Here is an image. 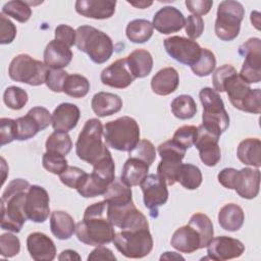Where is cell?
Wrapping results in <instances>:
<instances>
[{
	"label": "cell",
	"instance_id": "26",
	"mask_svg": "<svg viewBox=\"0 0 261 261\" xmlns=\"http://www.w3.org/2000/svg\"><path fill=\"white\" fill-rule=\"evenodd\" d=\"M91 107L97 116L106 117L121 110L122 100L116 94L109 92H98L92 98Z\"/></svg>",
	"mask_w": 261,
	"mask_h": 261
},
{
	"label": "cell",
	"instance_id": "63",
	"mask_svg": "<svg viewBox=\"0 0 261 261\" xmlns=\"http://www.w3.org/2000/svg\"><path fill=\"white\" fill-rule=\"evenodd\" d=\"M163 259H166V260H170V259H181L184 260L185 258L174 252H165L164 254L161 255L160 257V260H163Z\"/></svg>",
	"mask_w": 261,
	"mask_h": 261
},
{
	"label": "cell",
	"instance_id": "7",
	"mask_svg": "<svg viewBox=\"0 0 261 261\" xmlns=\"http://www.w3.org/2000/svg\"><path fill=\"white\" fill-rule=\"evenodd\" d=\"M199 98L203 106L202 124L221 136L229 126V116L220 95L214 89L205 87L201 89Z\"/></svg>",
	"mask_w": 261,
	"mask_h": 261
},
{
	"label": "cell",
	"instance_id": "35",
	"mask_svg": "<svg viewBox=\"0 0 261 261\" xmlns=\"http://www.w3.org/2000/svg\"><path fill=\"white\" fill-rule=\"evenodd\" d=\"M153 25L147 19H134L129 21L125 29L127 39L136 44H142L150 40L153 35Z\"/></svg>",
	"mask_w": 261,
	"mask_h": 261
},
{
	"label": "cell",
	"instance_id": "37",
	"mask_svg": "<svg viewBox=\"0 0 261 261\" xmlns=\"http://www.w3.org/2000/svg\"><path fill=\"white\" fill-rule=\"evenodd\" d=\"M188 224L198 231L201 239V249L206 248L213 239L214 233L213 224L210 218L204 213H195L191 216Z\"/></svg>",
	"mask_w": 261,
	"mask_h": 261
},
{
	"label": "cell",
	"instance_id": "32",
	"mask_svg": "<svg viewBox=\"0 0 261 261\" xmlns=\"http://www.w3.org/2000/svg\"><path fill=\"white\" fill-rule=\"evenodd\" d=\"M127 65L136 79L147 76L153 68V57L145 49H136L126 57Z\"/></svg>",
	"mask_w": 261,
	"mask_h": 261
},
{
	"label": "cell",
	"instance_id": "55",
	"mask_svg": "<svg viewBox=\"0 0 261 261\" xmlns=\"http://www.w3.org/2000/svg\"><path fill=\"white\" fill-rule=\"evenodd\" d=\"M185 31L189 39L196 40L204 32V20L201 16L191 14L186 18Z\"/></svg>",
	"mask_w": 261,
	"mask_h": 261
},
{
	"label": "cell",
	"instance_id": "39",
	"mask_svg": "<svg viewBox=\"0 0 261 261\" xmlns=\"http://www.w3.org/2000/svg\"><path fill=\"white\" fill-rule=\"evenodd\" d=\"M90 91V82L88 79L79 73L68 74L64 87L63 93L72 98H83Z\"/></svg>",
	"mask_w": 261,
	"mask_h": 261
},
{
	"label": "cell",
	"instance_id": "34",
	"mask_svg": "<svg viewBox=\"0 0 261 261\" xmlns=\"http://www.w3.org/2000/svg\"><path fill=\"white\" fill-rule=\"evenodd\" d=\"M108 184L98 177L93 172L86 173L79 184L76 191L84 198H94L97 196H103L108 188Z\"/></svg>",
	"mask_w": 261,
	"mask_h": 261
},
{
	"label": "cell",
	"instance_id": "48",
	"mask_svg": "<svg viewBox=\"0 0 261 261\" xmlns=\"http://www.w3.org/2000/svg\"><path fill=\"white\" fill-rule=\"evenodd\" d=\"M20 251L19 239L10 232L0 236V254L4 258H10L17 255Z\"/></svg>",
	"mask_w": 261,
	"mask_h": 261
},
{
	"label": "cell",
	"instance_id": "4",
	"mask_svg": "<svg viewBox=\"0 0 261 261\" xmlns=\"http://www.w3.org/2000/svg\"><path fill=\"white\" fill-rule=\"evenodd\" d=\"M103 136L107 146L122 152H130L140 141V126L129 116L118 117L103 126Z\"/></svg>",
	"mask_w": 261,
	"mask_h": 261
},
{
	"label": "cell",
	"instance_id": "14",
	"mask_svg": "<svg viewBox=\"0 0 261 261\" xmlns=\"http://www.w3.org/2000/svg\"><path fill=\"white\" fill-rule=\"evenodd\" d=\"M164 48L167 54L177 62L192 66L200 58L202 48L194 40L172 36L164 40Z\"/></svg>",
	"mask_w": 261,
	"mask_h": 261
},
{
	"label": "cell",
	"instance_id": "15",
	"mask_svg": "<svg viewBox=\"0 0 261 261\" xmlns=\"http://www.w3.org/2000/svg\"><path fill=\"white\" fill-rule=\"evenodd\" d=\"M50 199L48 192L41 186L33 185L29 188L25 196L24 211L28 219L43 223L50 214Z\"/></svg>",
	"mask_w": 261,
	"mask_h": 261
},
{
	"label": "cell",
	"instance_id": "33",
	"mask_svg": "<svg viewBox=\"0 0 261 261\" xmlns=\"http://www.w3.org/2000/svg\"><path fill=\"white\" fill-rule=\"evenodd\" d=\"M103 197L109 205H122L133 202L130 187L125 185L120 178H115L108 186Z\"/></svg>",
	"mask_w": 261,
	"mask_h": 261
},
{
	"label": "cell",
	"instance_id": "31",
	"mask_svg": "<svg viewBox=\"0 0 261 261\" xmlns=\"http://www.w3.org/2000/svg\"><path fill=\"white\" fill-rule=\"evenodd\" d=\"M239 160L245 165L256 168L261 166V142L257 138H247L243 140L237 149Z\"/></svg>",
	"mask_w": 261,
	"mask_h": 261
},
{
	"label": "cell",
	"instance_id": "62",
	"mask_svg": "<svg viewBox=\"0 0 261 261\" xmlns=\"http://www.w3.org/2000/svg\"><path fill=\"white\" fill-rule=\"evenodd\" d=\"M127 3L140 9H145L153 4L152 1H127Z\"/></svg>",
	"mask_w": 261,
	"mask_h": 261
},
{
	"label": "cell",
	"instance_id": "51",
	"mask_svg": "<svg viewBox=\"0 0 261 261\" xmlns=\"http://www.w3.org/2000/svg\"><path fill=\"white\" fill-rule=\"evenodd\" d=\"M86 171L76 166H67V168L59 174V178L63 185L70 189L77 188L82 178L86 175Z\"/></svg>",
	"mask_w": 261,
	"mask_h": 261
},
{
	"label": "cell",
	"instance_id": "11",
	"mask_svg": "<svg viewBox=\"0 0 261 261\" xmlns=\"http://www.w3.org/2000/svg\"><path fill=\"white\" fill-rule=\"evenodd\" d=\"M107 215L113 226L121 230L149 228V222L146 216L136 208L134 202L122 205L107 204Z\"/></svg>",
	"mask_w": 261,
	"mask_h": 261
},
{
	"label": "cell",
	"instance_id": "27",
	"mask_svg": "<svg viewBox=\"0 0 261 261\" xmlns=\"http://www.w3.org/2000/svg\"><path fill=\"white\" fill-rule=\"evenodd\" d=\"M179 84L178 72L173 67H164L157 71L151 80L152 91L159 96H167L173 93Z\"/></svg>",
	"mask_w": 261,
	"mask_h": 261
},
{
	"label": "cell",
	"instance_id": "52",
	"mask_svg": "<svg viewBox=\"0 0 261 261\" xmlns=\"http://www.w3.org/2000/svg\"><path fill=\"white\" fill-rule=\"evenodd\" d=\"M68 73L63 69H50L46 79V86L55 93L63 92V87Z\"/></svg>",
	"mask_w": 261,
	"mask_h": 261
},
{
	"label": "cell",
	"instance_id": "12",
	"mask_svg": "<svg viewBox=\"0 0 261 261\" xmlns=\"http://www.w3.org/2000/svg\"><path fill=\"white\" fill-rule=\"evenodd\" d=\"M239 54L245 58L239 75L249 85L261 80V40L250 38L239 48Z\"/></svg>",
	"mask_w": 261,
	"mask_h": 261
},
{
	"label": "cell",
	"instance_id": "25",
	"mask_svg": "<svg viewBox=\"0 0 261 261\" xmlns=\"http://www.w3.org/2000/svg\"><path fill=\"white\" fill-rule=\"evenodd\" d=\"M171 246L180 253L191 254L201 249V239L198 231L190 224L177 228L170 240Z\"/></svg>",
	"mask_w": 261,
	"mask_h": 261
},
{
	"label": "cell",
	"instance_id": "45",
	"mask_svg": "<svg viewBox=\"0 0 261 261\" xmlns=\"http://www.w3.org/2000/svg\"><path fill=\"white\" fill-rule=\"evenodd\" d=\"M216 66V58L213 52L206 48H202L199 60L191 66L194 74L198 76H207L212 73Z\"/></svg>",
	"mask_w": 261,
	"mask_h": 261
},
{
	"label": "cell",
	"instance_id": "57",
	"mask_svg": "<svg viewBox=\"0 0 261 261\" xmlns=\"http://www.w3.org/2000/svg\"><path fill=\"white\" fill-rule=\"evenodd\" d=\"M55 40L65 44L69 48L75 45V38H76V33L73 28L67 24H59L56 27L55 32Z\"/></svg>",
	"mask_w": 261,
	"mask_h": 261
},
{
	"label": "cell",
	"instance_id": "19",
	"mask_svg": "<svg viewBox=\"0 0 261 261\" xmlns=\"http://www.w3.org/2000/svg\"><path fill=\"white\" fill-rule=\"evenodd\" d=\"M260 170L259 168L245 167L237 170L232 180L231 190L244 199H254L259 194Z\"/></svg>",
	"mask_w": 261,
	"mask_h": 261
},
{
	"label": "cell",
	"instance_id": "6",
	"mask_svg": "<svg viewBox=\"0 0 261 261\" xmlns=\"http://www.w3.org/2000/svg\"><path fill=\"white\" fill-rule=\"evenodd\" d=\"M231 105L245 112L259 114L261 112V90L251 89L238 72L231 74L223 85Z\"/></svg>",
	"mask_w": 261,
	"mask_h": 261
},
{
	"label": "cell",
	"instance_id": "38",
	"mask_svg": "<svg viewBox=\"0 0 261 261\" xmlns=\"http://www.w3.org/2000/svg\"><path fill=\"white\" fill-rule=\"evenodd\" d=\"M45 148H46V152L56 153L62 156H66L72 148V142H71L70 136L64 132L55 130L47 138Z\"/></svg>",
	"mask_w": 261,
	"mask_h": 261
},
{
	"label": "cell",
	"instance_id": "20",
	"mask_svg": "<svg viewBox=\"0 0 261 261\" xmlns=\"http://www.w3.org/2000/svg\"><path fill=\"white\" fill-rule=\"evenodd\" d=\"M186 18L181 11L173 6L160 8L153 16V28L163 35L176 33L185 27Z\"/></svg>",
	"mask_w": 261,
	"mask_h": 261
},
{
	"label": "cell",
	"instance_id": "61",
	"mask_svg": "<svg viewBox=\"0 0 261 261\" xmlns=\"http://www.w3.org/2000/svg\"><path fill=\"white\" fill-rule=\"evenodd\" d=\"M58 260L62 261V260H81V256L77 254V252L67 249L64 250L60 253V255L58 256Z\"/></svg>",
	"mask_w": 261,
	"mask_h": 261
},
{
	"label": "cell",
	"instance_id": "22",
	"mask_svg": "<svg viewBox=\"0 0 261 261\" xmlns=\"http://www.w3.org/2000/svg\"><path fill=\"white\" fill-rule=\"evenodd\" d=\"M116 1L113 0H77L75 11L85 17L94 19L110 18L115 12Z\"/></svg>",
	"mask_w": 261,
	"mask_h": 261
},
{
	"label": "cell",
	"instance_id": "47",
	"mask_svg": "<svg viewBox=\"0 0 261 261\" xmlns=\"http://www.w3.org/2000/svg\"><path fill=\"white\" fill-rule=\"evenodd\" d=\"M42 164L46 170H48L53 174H58V175L61 172H63L68 166L65 156H62L56 153H50V152H45L43 154Z\"/></svg>",
	"mask_w": 261,
	"mask_h": 261
},
{
	"label": "cell",
	"instance_id": "16",
	"mask_svg": "<svg viewBox=\"0 0 261 261\" xmlns=\"http://www.w3.org/2000/svg\"><path fill=\"white\" fill-rule=\"evenodd\" d=\"M197 130V139L194 145L199 151L201 161L206 166H215L221 159V151L218 145L220 135L208 129L203 124L199 125Z\"/></svg>",
	"mask_w": 261,
	"mask_h": 261
},
{
	"label": "cell",
	"instance_id": "2",
	"mask_svg": "<svg viewBox=\"0 0 261 261\" xmlns=\"http://www.w3.org/2000/svg\"><path fill=\"white\" fill-rule=\"evenodd\" d=\"M31 185L22 178L11 180L1 196V228L19 232L28 217L24 211L27 192Z\"/></svg>",
	"mask_w": 261,
	"mask_h": 261
},
{
	"label": "cell",
	"instance_id": "43",
	"mask_svg": "<svg viewBox=\"0 0 261 261\" xmlns=\"http://www.w3.org/2000/svg\"><path fill=\"white\" fill-rule=\"evenodd\" d=\"M16 120V140L25 141L35 137L41 130L38 122L27 113L24 116L18 117Z\"/></svg>",
	"mask_w": 261,
	"mask_h": 261
},
{
	"label": "cell",
	"instance_id": "56",
	"mask_svg": "<svg viewBox=\"0 0 261 261\" xmlns=\"http://www.w3.org/2000/svg\"><path fill=\"white\" fill-rule=\"evenodd\" d=\"M16 27L2 12L0 14V43L2 45L10 44L16 37Z\"/></svg>",
	"mask_w": 261,
	"mask_h": 261
},
{
	"label": "cell",
	"instance_id": "40",
	"mask_svg": "<svg viewBox=\"0 0 261 261\" xmlns=\"http://www.w3.org/2000/svg\"><path fill=\"white\" fill-rule=\"evenodd\" d=\"M203 180L202 172L196 165L186 163L181 165L177 181L187 190L198 189Z\"/></svg>",
	"mask_w": 261,
	"mask_h": 261
},
{
	"label": "cell",
	"instance_id": "58",
	"mask_svg": "<svg viewBox=\"0 0 261 261\" xmlns=\"http://www.w3.org/2000/svg\"><path fill=\"white\" fill-rule=\"evenodd\" d=\"M28 113L34 117V119L38 122L41 130L45 129L52 123V115L49 110L42 106H36L31 108Z\"/></svg>",
	"mask_w": 261,
	"mask_h": 261
},
{
	"label": "cell",
	"instance_id": "29",
	"mask_svg": "<svg viewBox=\"0 0 261 261\" xmlns=\"http://www.w3.org/2000/svg\"><path fill=\"white\" fill-rule=\"evenodd\" d=\"M75 222L65 211L55 210L50 216V229L58 240H68L75 232Z\"/></svg>",
	"mask_w": 261,
	"mask_h": 261
},
{
	"label": "cell",
	"instance_id": "50",
	"mask_svg": "<svg viewBox=\"0 0 261 261\" xmlns=\"http://www.w3.org/2000/svg\"><path fill=\"white\" fill-rule=\"evenodd\" d=\"M159 156L162 158H171L182 160L186 155V149L182 148L179 144H177L172 139L161 143L157 148Z\"/></svg>",
	"mask_w": 261,
	"mask_h": 261
},
{
	"label": "cell",
	"instance_id": "23",
	"mask_svg": "<svg viewBox=\"0 0 261 261\" xmlns=\"http://www.w3.org/2000/svg\"><path fill=\"white\" fill-rule=\"evenodd\" d=\"M80 116L81 111L75 104L61 103L52 113V127L54 130L68 133L76 126Z\"/></svg>",
	"mask_w": 261,
	"mask_h": 261
},
{
	"label": "cell",
	"instance_id": "44",
	"mask_svg": "<svg viewBox=\"0 0 261 261\" xmlns=\"http://www.w3.org/2000/svg\"><path fill=\"white\" fill-rule=\"evenodd\" d=\"M28 100L29 95L27 91L16 86L6 88L3 94V101L5 105L13 110L21 109L28 103Z\"/></svg>",
	"mask_w": 261,
	"mask_h": 261
},
{
	"label": "cell",
	"instance_id": "3",
	"mask_svg": "<svg viewBox=\"0 0 261 261\" xmlns=\"http://www.w3.org/2000/svg\"><path fill=\"white\" fill-rule=\"evenodd\" d=\"M75 33V46L94 63L102 64L111 57L113 43L107 34L91 25H81Z\"/></svg>",
	"mask_w": 261,
	"mask_h": 261
},
{
	"label": "cell",
	"instance_id": "8",
	"mask_svg": "<svg viewBox=\"0 0 261 261\" xmlns=\"http://www.w3.org/2000/svg\"><path fill=\"white\" fill-rule=\"evenodd\" d=\"M244 15L245 8L242 3L232 0L221 1L217 7L214 25L217 38L225 42L234 40L240 34Z\"/></svg>",
	"mask_w": 261,
	"mask_h": 261
},
{
	"label": "cell",
	"instance_id": "46",
	"mask_svg": "<svg viewBox=\"0 0 261 261\" xmlns=\"http://www.w3.org/2000/svg\"><path fill=\"white\" fill-rule=\"evenodd\" d=\"M128 153L129 157H136L140 160H143L149 166H151L156 159V149L152 142L146 139L140 140L137 146Z\"/></svg>",
	"mask_w": 261,
	"mask_h": 261
},
{
	"label": "cell",
	"instance_id": "64",
	"mask_svg": "<svg viewBox=\"0 0 261 261\" xmlns=\"http://www.w3.org/2000/svg\"><path fill=\"white\" fill-rule=\"evenodd\" d=\"M251 22L257 29L260 30V13L257 11H253L251 13Z\"/></svg>",
	"mask_w": 261,
	"mask_h": 261
},
{
	"label": "cell",
	"instance_id": "10",
	"mask_svg": "<svg viewBox=\"0 0 261 261\" xmlns=\"http://www.w3.org/2000/svg\"><path fill=\"white\" fill-rule=\"evenodd\" d=\"M115 248L126 258L139 259L149 255L153 249V238L149 230H121L113 239Z\"/></svg>",
	"mask_w": 261,
	"mask_h": 261
},
{
	"label": "cell",
	"instance_id": "18",
	"mask_svg": "<svg viewBox=\"0 0 261 261\" xmlns=\"http://www.w3.org/2000/svg\"><path fill=\"white\" fill-rule=\"evenodd\" d=\"M135 79L136 77L128 68L126 58L115 60L105 67L100 74V80L103 85L115 89L127 88Z\"/></svg>",
	"mask_w": 261,
	"mask_h": 261
},
{
	"label": "cell",
	"instance_id": "13",
	"mask_svg": "<svg viewBox=\"0 0 261 261\" xmlns=\"http://www.w3.org/2000/svg\"><path fill=\"white\" fill-rule=\"evenodd\" d=\"M165 180L158 174H148L140 187L143 192L144 205L149 209L152 218L158 217V208L168 200V190Z\"/></svg>",
	"mask_w": 261,
	"mask_h": 261
},
{
	"label": "cell",
	"instance_id": "36",
	"mask_svg": "<svg viewBox=\"0 0 261 261\" xmlns=\"http://www.w3.org/2000/svg\"><path fill=\"white\" fill-rule=\"evenodd\" d=\"M172 114L181 120L191 119L197 113V104L190 95H179L170 104Z\"/></svg>",
	"mask_w": 261,
	"mask_h": 261
},
{
	"label": "cell",
	"instance_id": "42",
	"mask_svg": "<svg viewBox=\"0 0 261 261\" xmlns=\"http://www.w3.org/2000/svg\"><path fill=\"white\" fill-rule=\"evenodd\" d=\"M2 13L23 23L30 19L32 15V9L28 1L12 0L6 2L3 5Z\"/></svg>",
	"mask_w": 261,
	"mask_h": 261
},
{
	"label": "cell",
	"instance_id": "9",
	"mask_svg": "<svg viewBox=\"0 0 261 261\" xmlns=\"http://www.w3.org/2000/svg\"><path fill=\"white\" fill-rule=\"evenodd\" d=\"M49 70L44 62L34 59L29 54H18L9 64L8 75L14 82L41 86L45 84Z\"/></svg>",
	"mask_w": 261,
	"mask_h": 261
},
{
	"label": "cell",
	"instance_id": "5",
	"mask_svg": "<svg viewBox=\"0 0 261 261\" xmlns=\"http://www.w3.org/2000/svg\"><path fill=\"white\" fill-rule=\"evenodd\" d=\"M103 125L97 118H91L84 124L75 143L77 157L93 165L108 150L102 141Z\"/></svg>",
	"mask_w": 261,
	"mask_h": 261
},
{
	"label": "cell",
	"instance_id": "59",
	"mask_svg": "<svg viewBox=\"0 0 261 261\" xmlns=\"http://www.w3.org/2000/svg\"><path fill=\"white\" fill-rule=\"evenodd\" d=\"M213 5L211 0H187L186 6L190 12L194 15H205L207 14Z\"/></svg>",
	"mask_w": 261,
	"mask_h": 261
},
{
	"label": "cell",
	"instance_id": "53",
	"mask_svg": "<svg viewBox=\"0 0 261 261\" xmlns=\"http://www.w3.org/2000/svg\"><path fill=\"white\" fill-rule=\"evenodd\" d=\"M237 72V69L230 65V64H223L220 67H218L217 69H215V71L213 72L212 75V83H213V87L214 90L216 92H223V85L224 83L227 81V79Z\"/></svg>",
	"mask_w": 261,
	"mask_h": 261
},
{
	"label": "cell",
	"instance_id": "49",
	"mask_svg": "<svg viewBox=\"0 0 261 261\" xmlns=\"http://www.w3.org/2000/svg\"><path fill=\"white\" fill-rule=\"evenodd\" d=\"M197 127L194 125H182L178 127L173 134L172 140L179 144L182 148L188 150L191 148L197 139Z\"/></svg>",
	"mask_w": 261,
	"mask_h": 261
},
{
	"label": "cell",
	"instance_id": "30",
	"mask_svg": "<svg viewBox=\"0 0 261 261\" xmlns=\"http://www.w3.org/2000/svg\"><path fill=\"white\" fill-rule=\"evenodd\" d=\"M245 221V213L241 206L228 203L218 212V223L221 228L227 231L239 230Z\"/></svg>",
	"mask_w": 261,
	"mask_h": 261
},
{
	"label": "cell",
	"instance_id": "21",
	"mask_svg": "<svg viewBox=\"0 0 261 261\" xmlns=\"http://www.w3.org/2000/svg\"><path fill=\"white\" fill-rule=\"evenodd\" d=\"M27 249L36 261H51L56 257L54 242L43 232H32L27 239Z\"/></svg>",
	"mask_w": 261,
	"mask_h": 261
},
{
	"label": "cell",
	"instance_id": "24",
	"mask_svg": "<svg viewBox=\"0 0 261 261\" xmlns=\"http://www.w3.org/2000/svg\"><path fill=\"white\" fill-rule=\"evenodd\" d=\"M43 57L44 63L49 68L62 69L70 63L72 52L68 46L54 39L47 44Z\"/></svg>",
	"mask_w": 261,
	"mask_h": 261
},
{
	"label": "cell",
	"instance_id": "1",
	"mask_svg": "<svg viewBox=\"0 0 261 261\" xmlns=\"http://www.w3.org/2000/svg\"><path fill=\"white\" fill-rule=\"evenodd\" d=\"M75 234L80 242L89 246H101L113 242L116 232L108 219L105 200L86 208L83 220L76 223Z\"/></svg>",
	"mask_w": 261,
	"mask_h": 261
},
{
	"label": "cell",
	"instance_id": "17",
	"mask_svg": "<svg viewBox=\"0 0 261 261\" xmlns=\"http://www.w3.org/2000/svg\"><path fill=\"white\" fill-rule=\"evenodd\" d=\"M244 252L245 245L241 241L226 236L213 238L207 246L208 258L217 261L239 258Z\"/></svg>",
	"mask_w": 261,
	"mask_h": 261
},
{
	"label": "cell",
	"instance_id": "54",
	"mask_svg": "<svg viewBox=\"0 0 261 261\" xmlns=\"http://www.w3.org/2000/svg\"><path fill=\"white\" fill-rule=\"evenodd\" d=\"M0 140L1 146L16 140V120L2 117L0 119Z\"/></svg>",
	"mask_w": 261,
	"mask_h": 261
},
{
	"label": "cell",
	"instance_id": "41",
	"mask_svg": "<svg viewBox=\"0 0 261 261\" xmlns=\"http://www.w3.org/2000/svg\"><path fill=\"white\" fill-rule=\"evenodd\" d=\"M181 165V160L162 158L157 166V174L165 180L166 185L173 186L177 182Z\"/></svg>",
	"mask_w": 261,
	"mask_h": 261
},
{
	"label": "cell",
	"instance_id": "60",
	"mask_svg": "<svg viewBox=\"0 0 261 261\" xmlns=\"http://www.w3.org/2000/svg\"><path fill=\"white\" fill-rule=\"evenodd\" d=\"M88 260H111L115 261L116 257L114 256L113 252L108 249L107 247H104L103 245L97 246L96 249H94L90 255L88 256Z\"/></svg>",
	"mask_w": 261,
	"mask_h": 261
},
{
	"label": "cell",
	"instance_id": "28",
	"mask_svg": "<svg viewBox=\"0 0 261 261\" xmlns=\"http://www.w3.org/2000/svg\"><path fill=\"white\" fill-rule=\"evenodd\" d=\"M149 165L136 157H129L122 166L120 179L128 187L140 186L148 175Z\"/></svg>",
	"mask_w": 261,
	"mask_h": 261
}]
</instances>
